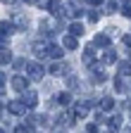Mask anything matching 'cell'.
Wrapping results in <instances>:
<instances>
[{
    "instance_id": "obj_1",
    "label": "cell",
    "mask_w": 131,
    "mask_h": 133,
    "mask_svg": "<svg viewBox=\"0 0 131 133\" xmlns=\"http://www.w3.org/2000/svg\"><path fill=\"white\" fill-rule=\"evenodd\" d=\"M7 109H10L14 116H24V112H26V105L22 102V100H12V102L7 105Z\"/></svg>"
},
{
    "instance_id": "obj_2",
    "label": "cell",
    "mask_w": 131,
    "mask_h": 133,
    "mask_svg": "<svg viewBox=\"0 0 131 133\" xmlns=\"http://www.w3.org/2000/svg\"><path fill=\"white\" fill-rule=\"evenodd\" d=\"M22 102H24L26 107H36V102H38V95H36L34 90H24V93H22Z\"/></svg>"
},
{
    "instance_id": "obj_3",
    "label": "cell",
    "mask_w": 131,
    "mask_h": 133,
    "mask_svg": "<svg viewBox=\"0 0 131 133\" xmlns=\"http://www.w3.org/2000/svg\"><path fill=\"white\" fill-rule=\"evenodd\" d=\"M12 88L17 90V93H24V90H29V81L24 76H14L12 78Z\"/></svg>"
},
{
    "instance_id": "obj_4",
    "label": "cell",
    "mask_w": 131,
    "mask_h": 133,
    "mask_svg": "<svg viewBox=\"0 0 131 133\" xmlns=\"http://www.w3.org/2000/svg\"><path fill=\"white\" fill-rule=\"evenodd\" d=\"M26 71H29L31 78H36V81H38V78H43V64L34 62V64H29V69H26Z\"/></svg>"
},
{
    "instance_id": "obj_5",
    "label": "cell",
    "mask_w": 131,
    "mask_h": 133,
    "mask_svg": "<svg viewBox=\"0 0 131 133\" xmlns=\"http://www.w3.org/2000/svg\"><path fill=\"white\" fill-rule=\"evenodd\" d=\"M91 105H93V102H84V105L79 102V105L74 107V116H76V119H84V116L88 114V109H91Z\"/></svg>"
},
{
    "instance_id": "obj_6",
    "label": "cell",
    "mask_w": 131,
    "mask_h": 133,
    "mask_svg": "<svg viewBox=\"0 0 131 133\" xmlns=\"http://www.w3.org/2000/svg\"><path fill=\"white\" fill-rule=\"evenodd\" d=\"M48 57L60 59V57H62V48H60V45H50V48H48Z\"/></svg>"
},
{
    "instance_id": "obj_7",
    "label": "cell",
    "mask_w": 131,
    "mask_h": 133,
    "mask_svg": "<svg viewBox=\"0 0 131 133\" xmlns=\"http://www.w3.org/2000/svg\"><path fill=\"white\" fill-rule=\"evenodd\" d=\"M119 76H131V62H119Z\"/></svg>"
},
{
    "instance_id": "obj_8",
    "label": "cell",
    "mask_w": 131,
    "mask_h": 133,
    "mask_svg": "<svg viewBox=\"0 0 131 133\" xmlns=\"http://www.w3.org/2000/svg\"><path fill=\"white\" fill-rule=\"evenodd\" d=\"M107 126H110V131H112V133H117V131L122 128V116H114V119H110V124H107Z\"/></svg>"
},
{
    "instance_id": "obj_9",
    "label": "cell",
    "mask_w": 131,
    "mask_h": 133,
    "mask_svg": "<svg viewBox=\"0 0 131 133\" xmlns=\"http://www.w3.org/2000/svg\"><path fill=\"white\" fill-rule=\"evenodd\" d=\"M100 109H103V112H112V109H114V100H112V97H103Z\"/></svg>"
},
{
    "instance_id": "obj_10",
    "label": "cell",
    "mask_w": 131,
    "mask_h": 133,
    "mask_svg": "<svg viewBox=\"0 0 131 133\" xmlns=\"http://www.w3.org/2000/svg\"><path fill=\"white\" fill-rule=\"evenodd\" d=\"M62 71H67V66H64V64H60V62H57V64H50V74L60 76Z\"/></svg>"
},
{
    "instance_id": "obj_11",
    "label": "cell",
    "mask_w": 131,
    "mask_h": 133,
    "mask_svg": "<svg viewBox=\"0 0 131 133\" xmlns=\"http://www.w3.org/2000/svg\"><path fill=\"white\" fill-rule=\"evenodd\" d=\"M64 14H67V17H76V14H79V7H76L74 3H69L67 7H64Z\"/></svg>"
},
{
    "instance_id": "obj_12",
    "label": "cell",
    "mask_w": 131,
    "mask_h": 133,
    "mask_svg": "<svg viewBox=\"0 0 131 133\" xmlns=\"http://www.w3.org/2000/svg\"><path fill=\"white\" fill-rule=\"evenodd\" d=\"M69 100H72V97H69V93H60V95H57V105L67 107V105H69Z\"/></svg>"
},
{
    "instance_id": "obj_13",
    "label": "cell",
    "mask_w": 131,
    "mask_h": 133,
    "mask_svg": "<svg viewBox=\"0 0 131 133\" xmlns=\"http://www.w3.org/2000/svg\"><path fill=\"white\" fill-rule=\"evenodd\" d=\"M14 69H17V71H22V69H29V62H26L24 57H19V59H14Z\"/></svg>"
},
{
    "instance_id": "obj_14",
    "label": "cell",
    "mask_w": 131,
    "mask_h": 133,
    "mask_svg": "<svg viewBox=\"0 0 131 133\" xmlns=\"http://www.w3.org/2000/svg\"><path fill=\"white\" fill-rule=\"evenodd\" d=\"M95 45H98V48H107V45H110L107 36H95Z\"/></svg>"
},
{
    "instance_id": "obj_15",
    "label": "cell",
    "mask_w": 131,
    "mask_h": 133,
    "mask_svg": "<svg viewBox=\"0 0 131 133\" xmlns=\"http://www.w3.org/2000/svg\"><path fill=\"white\" fill-rule=\"evenodd\" d=\"M64 48H67V50H74L76 48V38L74 36H67V38H64Z\"/></svg>"
},
{
    "instance_id": "obj_16",
    "label": "cell",
    "mask_w": 131,
    "mask_h": 133,
    "mask_svg": "<svg viewBox=\"0 0 131 133\" xmlns=\"http://www.w3.org/2000/svg\"><path fill=\"white\" fill-rule=\"evenodd\" d=\"M114 90H117V93H126V86H124V81L117 76V81H114Z\"/></svg>"
},
{
    "instance_id": "obj_17",
    "label": "cell",
    "mask_w": 131,
    "mask_h": 133,
    "mask_svg": "<svg viewBox=\"0 0 131 133\" xmlns=\"http://www.w3.org/2000/svg\"><path fill=\"white\" fill-rule=\"evenodd\" d=\"M93 78H95V81H105L107 76H105V71H103V69H93Z\"/></svg>"
},
{
    "instance_id": "obj_18",
    "label": "cell",
    "mask_w": 131,
    "mask_h": 133,
    "mask_svg": "<svg viewBox=\"0 0 131 133\" xmlns=\"http://www.w3.org/2000/svg\"><path fill=\"white\" fill-rule=\"evenodd\" d=\"M12 59V55H10V50H5V52H0V64H7Z\"/></svg>"
},
{
    "instance_id": "obj_19",
    "label": "cell",
    "mask_w": 131,
    "mask_h": 133,
    "mask_svg": "<svg viewBox=\"0 0 131 133\" xmlns=\"http://www.w3.org/2000/svg\"><path fill=\"white\" fill-rule=\"evenodd\" d=\"M79 33H84V26L81 24H72V36H79Z\"/></svg>"
},
{
    "instance_id": "obj_20",
    "label": "cell",
    "mask_w": 131,
    "mask_h": 133,
    "mask_svg": "<svg viewBox=\"0 0 131 133\" xmlns=\"http://www.w3.org/2000/svg\"><path fill=\"white\" fill-rule=\"evenodd\" d=\"M14 133H31V128L22 124V126H17V128H14Z\"/></svg>"
},
{
    "instance_id": "obj_21",
    "label": "cell",
    "mask_w": 131,
    "mask_h": 133,
    "mask_svg": "<svg viewBox=\"0 0 131 133\" xmlns=\"http://www.w3.org/2000/svg\"><path fill=\"white\" fill-rule=\"evenodd\" d=\"M105 62H107V64H112V62H114V52H112V50L105 55Z\"/></svg>"
},
{
    "instance_id": "obj_22",
    "label": "cell",
    "mask_w": 131,
    "mask_h": 133,
    "mask_svg": "<svg viewBox=\"0 0 131 133\" xmlns=\"http://www.w3.org/2000/svg\"><path fill=\"white\" fill-rule=\"evenodd\" d=\"M105 12L112 14V12H114V3H107V5H105Z\"/></svg>"
},
{
    "instance_id": "obj_23",
    "label": "cell",
    "mask_w": 131,
    "mask_h": 133,
    "mask_svg": "<svg viewBox=\"0 0 131 133\" xmlns=\"http://www.w3.org/2000/svg\"><path fill=\"white\" fill-rule=\"evenodd\" d=\"M95 131H98V126H95V124H91V126H86V133H95Z\"/></svg>"
},
{
    "instance_id": "obj_24",
    "label": "cell",
    "mask_w": 131,
    "mask_h": 133,
    "mask_svg": "<svg viewBox=\"0 0 131 133\" xmlns=\"http://www.w3.org/2000/svg\"><path fill=\"white\" fill-rule=\"evenodd\" d=\"M88 19H91V22H98V12H95V10H93V12L88 14Z\"/></svg>"
},
{
    "instance_id": "obj_25",
    "label": "cell",
    "mask_w": 131,
    "mask_h": 133,
    "mask_svg": "<svg viewBox=\"0 0 131 133\" xmlns=\"http://www.w3.org/2000/svg\"><path fill=\"white\" fill-rule=\"evenodd\" d=\"M5 88V74H0V90Z\"/></svg>"
},
{
    "instance_id": "obj_26",
    "label": "cell",
    "mask_w": 131,
    "mask_h": 133,
    "mask_svg": "<svg viewBox=\"0 0 131 133\" xmlns=\"http://www.w3.org/2000/svg\"><path fill=\"white\" fill-rule=\"evenodd\" d=\"M124 14H126V17H131V5H126V7H124Z\"/></svg>"
},
{
    "instance_id": "obj_27",
    "label": "cell",
    "mask_w": 131,
    "mask_h": 133,
    "mask_svg": "<svg viewBox=\"0 0 131 133\" xmlns=\"http://www.w3.org/2000/svg\"><path fill=\"white\" fill-rule=\"evenodd\" d=\"M124 43H126V45L131 48V36H124Z\"/></svg>"
},
{
    "instance_id": "obj_28",
    "label": "cell",
    "mask_w": 131,
    "mask_h": 133,
    "mask_svg": "<svg viewBox=\"0 0 131 133\" xmlns=\"http://www.w3.org/2000/svg\"><path fill=\"white\" fill-rule=\"evenodd\" d=\"M3 3H7V5H14V3H19V0H3Z\"/></svg>"
},
{
    "instance_id": "obj_29",
    "label": "cell",
    "mask_w": 131,
    "mask_h": 133,
    "mask_svg": "<svg viewBox=\"0 0 131 133\" xmlns=\"http://www.w3.org/2000/svg\"><path fill=\"white\" fill-rule=\"evenodd\" d=\"M91 3H93V5H100V3H103V0H91Z\"/></svg>"
},
{
    "instance_id": "obj_30",
    "label": "cell",
    "mask_w": 131,
    "mask_h": 133,
    "mask_svg": "<svg viewBox=\"0 0 131 133\" xmlns=\"http://www.w3.org/2000/svg\"><path fill=\"white\" fill-rule=\"evenodd\" d=\"M0 133H5V131H3V128H0Z\"/></svg>"
},
{
    "instance_id": "obj_31",
    "label": "cell",
    "mask_w": 131,
    "mask_h": 133,
    "mask_svg": "<svg viewBox=\"0 0 131 133\" xmlns=\"http://www.w3.org/2000/svg\"><path fill=\"white\" fill-rule=\"evenodd\" d=\"M129 107H131V100H129Z\"/></svg>"
}]
</instances>
